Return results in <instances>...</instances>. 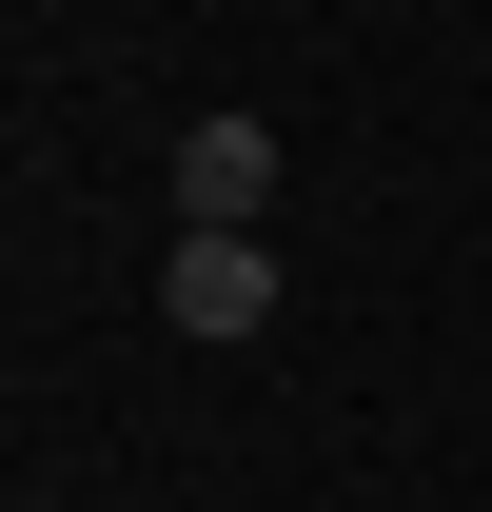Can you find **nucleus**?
<instances>
[{"label":"nucleus","mask_w":492,"mask_h":512,"mask_svg":"<svg viewBox=\"0 0 492 512\" xmlns=\"http://www.w3.org/2000/svg\"><path fill=\"white\" fill-rule=\"evenodd\" d=\"M276 316V237H158V335H197V355H237V335Z\"/></svg>","instance_id":"f257e3e1"},{"label":"nucleus","mask_w":492,"mask_h":512,"mask_svg":"<svg viewBox=\"0 0 492 512\" xmlns=\"http://www.w3.org/2000/svg\"><path fill=\"white\" fill-rule=\"evenodd\" d=\"M256 197H276V119H237V99L178 119V217L197 237H256Z\"/></svg>","instance_id":"f03ea898"}]
</instances>
